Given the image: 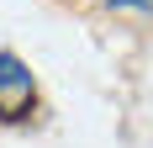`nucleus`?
Returning a JSON list of instances; mask_svg holds the SVG:
<instances>
[{"label": "nucleus", "mask_w": 153, "mask_h": 148, "mask_svg": "<svg viewBox=\"0 0 153 148\" xmlns=\"http://www.w3.org/2000/svg\"><path fill=\"white\" fill-rule=\"evenodd\" d=\"M37 106V79L16 53H0V122H21Z\"/></svg>", "instance_id": "nucleus-1"}]
</instances>
